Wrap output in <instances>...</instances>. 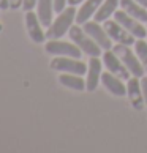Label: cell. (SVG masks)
<instances>
[{
    "label": "cell",
    "mask_w": 147,
    "mask_h": 153,
    "mask_svg": "<svg viewBox=\"0 0 147 153\" xmlns=\"http://www.w3.org/2000/svg\"><path fill=\"white\" fill-rule=\"evenodd\" d=\"M68 35H70L71 41L75 43L76 46H79V49H81L84 54H87L89 57H100L101 52H103V49L100 48V44L84 29H81L79 24L71 25V29L68 30Z\"/></svg>",
    "instance_id": "1"
},
{
    "label": "cell",
    "mask_w": 147,
    "mask_h": 153,
    "mask_svg": "<svg viewBox=\"0 0 147 153\" xmlns=\"http://www.w3.org/2000/svg\"><path fill=\"white\" fill-rule=\"evenodd\" d=\"M76 13H78L76 8L71 7V5H70L66 10L62 11V13H59L57 19H55L52 24L48 27L46 38H48V39H60L66 32L71 29L73 21L76 19Z\"/></svg>",
    "instance_id": "2"
},
{
    "label": "cell",
    "mask_w": 147,
    "mask_h": 153,
    "mask_svg": "<svg viewBox=\"0 0 147 153\" xmlns=\"http://www.w3.org/2000/svg\"><path fill=\"white\" fill-rule=\"evenodd\" d=\"M112 51L119 55V59L123 62V65L128 68L130 73H131L133 76H136V77H143L144 76L146 70H144L143 63H141L139 57L131 52V49H130L127 44H120V43H119L117 46H112Z\"/></svg>",
    "instance_id": "3"
},
{
    "label": "cell",
    "mask_w": 147,
    "mask_h": 153,
    "mask_svg": "<svg viewBox=\"0 0 147 153\" xmlns=\"http://www.w3.org/2000/svg\"><path fill=\"white\" fill-rule=\"evenodd\" d=\"M51 68L55 71H60V73H73V74H86L89 66L84 63V62L78 60V59H65L63 55L60 57H55L52 62H51Z\"/></svg>",
    "instance_id": "4"
},
{
    "label": "cell",
    "mask_w": 147,
    "mask_h": 153,
    "mask_svg": "<svg viewBox=\"0 0 147 153\" xmlns=\"http://www.w3.org/2000/svg\"><path fill=\"white\" fill-rule=\"evenodd\" d=\"M44 49H46L48 54L63 55V57H73V59H79L81 57V52H82L76 44L65 43V41H60V39H49L46 43V46H44Z\"/></svg>",
    "instance_id": "5"
},
{
    "label": "cell",
    "mask_w": 147,
    "mask_h": 153,
    "mask_svg": "<svg viewBox=\"0 0 147 153\" xmlns=\"http://www.w3.org/2000/svg\"><path fill=\"white\" fill-rule=\"evenodd\" d=\"M114 19L119 22L120 25H123L125 29L136 38H146L147 36V29H144V25L141 24V21L134 19L133 16H130L125 10L116 11L114 13Z\"/></svg>",
    "instance_id": "6"
},
{
    "label": "cell",
    "mask_w": 147,
    "mask_h": 153,
    "mask_svg": "<svg viewBox=\"0 0 147 153\" xmlns=\"http://www.w3.org/2000/svg\"><path fill=\"white\" fill-rule=\"evenodd\" d=\"M104 30L108 32V35L111 36L112 41H117L120 44H127V46H131L134 44V38L131 33H130L125 27L120 25L117 21H104Z\"/></svg>",
    "instance_id": "7"
},
{
    "label": "cell",
    "mask_w": 147,
    "mask_h": 153,
    "mask_svg": "<svg viewBox=\"0 0 147 153\" xmlns=\"http://www.w3.org/2000/svg\"><path fill=\"white\" fill-rule=\"evenodd\" d=\"M103 62L104 66L108 68V71H111L112 74H116L117 77H120L122 81H128L130 79V70L123 65V62L119 59V55L114 51H104L103 54Z\"/></svg>",
    "instance_id": "8"
},
{
    "label": "cell",
    "mask_w": 147,
    "mask_h": 153,
    "mask_svg": "<svg viewBox=\"0 0 147 153\" xmlns=\"http://www.w3.org/2000/svg\"><path fill=\"white\" fill-rule=\"evenodd\" d=\"M82 29L86 30L89 35L100 44L101 49H104V51L112 49V46H114V44H112V39H111V36L108 35V32L104 30V27L100 25V22H97V21L89 22V21H87L86 24H82Z\"/></svg>",
    "instance_id": "9"
},
{
    "label": "cell",
    "mask_w": 147,
    "mask_h": 153,
    "mask_svg": "<svg viewBox=\"0 0 147 153\" xmlns=\"http://www.w3.org/2000/svg\"><path fill=\"white\" fill-rule=\"evenodd\" d=\"M127 95L130 98V103L136 111H141L146 104L144 101V95H143V88H141V81L139 77L133 76L128 79V85H127Z\"/></svg>",
    "instance_id": "10"
},
{
    "label": "cell",
    "mask_w": 147,
    "mask_h": 153,
    "mask_svg": "<svg viewBox=\"0 0 147 153\" xmlns=\"http://www.w3.org/2000/svg\"><path fill=\"white\" fill-rule=\"evenodd\" d=\"M25 27H27V32H29V36L32 41L43 43L46 39V33L41 30V22L38 19V14H35L32 10L25 13Z\"/></svg>",
    "instance_id": "11"
},
{
    "label": "cell",
    "mask_w": 147,
    "mask_h": 153,
    "mask_svg": "<svg viewBox=\"0 0 147 153\" xmlns=\"http://www.w3.org/2000/svg\"><path fill=\"white\" fill-rule=\"evenodd\" d=\"M101 79V60L98 57H90L89 60V70H87V81H86V88L89 92L97 90L98 84Z\"/></svg>",
    "instance_id": "12"
},
{
    "label": "cell",
    "mask_w": 147,
    "mask_h": 153,
    "mask_svg": "<svg viewBox=\"0 0 147 153\" xmlns=\"http://www.w3.org/2000/svg\"><path fill=\"white\" fill-rule=\"evenodd\" d=\"M101 82H103V85L108 88L112 95H116V96H125L127 95V85L122 82L120 77L112 74L111 71L101 74Z\"/></svg>",
    "instance_id": "13"
},
{
    "label": "cell",
    "mask_w": 147,
    "mask_h": 153,
    "mask_svg": "<svg viewBox=\"0 0 147 153\" xmlns=\"http://www.w3.org/2000/svg\"><path fill=\"white\" fill-rule=\"evenodd\" d=\"M103 3V0H86L82 3V7L79 8V11L76 13V24L82 25L92 18V14L97 13V10L100 8V5Z\"/></svg>",
    "instance_id": "14"
},
{
    "label": "cell",
    "mask_w": 147,
    "mask_h": 153,
    "mask_svg": "<svg viewBox=\"0 0 147 153\" xmlns=\"http://www.w3.org/2000/svg\"><path fill=\"white\" fill-rule=\"evenodd\" d=\"M54 13V0H38L37 2V14L43 27H49L52 24Z\"/></svg>",
    "instance_id": "15"
},
{
    "label": "cell",
    "mask_w": 147,
    "mask_h": 153,
    "mask_svg": "<svg viewBox=\"0 0 147 153\" xmlns=\"http://www.w3.org/2000/svg\"><path fill=\"white\" fill-rule=\"evenodd\" d=\"M122 10H125L130 16L141 22H147V8L139 5L136 0H120Z\"/></svg>",
    "instance_id": "16"
},
{
    "label": "cell",
    "mask_w": 147,
    "mask_h": 153,
    "mask_svg": "<svg viewBox=\"0 0 147 153\" xmlns=\"http://www.w3.org/2000/svg\"><path fill=\"white\" fill-rule=\"evenodd\" d=\"M59 82L71 90H78V92H82L86 88V81H82L79 74H73V73H62L59 76Z\"/></svg>",
    "instance_id": "17"
},
{
    "label": "cell",
    "mask_w": 147,
    "mask_h": 153,
    "mask_svg": "<svg viewBox=\"0 0 147 153\" xmlns=\"http://www.w3.org/2000/svg\"><path fill=\"white\" fill-rule=\"evenodd\" d=\"M120 3V0H104V3L100 5V8L95 13V21L97 22H104L109 19V16H112L117 11V5Z\"/></svg>",
    "instance_id": "18"
},
{
    "label": "cell",
    "mask_w": 147,
    "mask_h": 153,
    "mask_svg": "<svg viewBox=\"0 0 147 153\" xmlns=\"http://www.w3.org/2000/svg\"><path fill=\"white\" fill-rule=\"evenodd\" d=\"M134 51H136V55L139 57L144 70L147 71V43L144 41V38H138V41L134 43Z\"/></svg>",
    "instance_id": "19"
},
{
    "label": "cell",
    "mask_w": 147,
    "mask_h": 153,
    "mask_svg": "<svg viewBox=\"0 0 147 153\" xmlns=\"http://www.w3.org/2000/svg\"><path fill=\"white\" fill-rule=\"evenodd\" d=\"M68 0H54V11L55 13H62L65 10V5Z\"/></svg>",
    "instance_id": "20"
},
{
    "label": "cell",
    "mask_w": 147,
    "mask_h": 153,
    "mask_svg": "<svg viewBox=\"0 0 147 153\" xmlns=\"http://www.w3.org/2000/svg\"><path fill=\"white\" fill-rule=\"evenodd\" d=\"M38 0H22V8H24L25 11H30L35 8V5H37Z\"/></svg>",
    "instance_id": "21"
},
{
    "label": "cell",
    "mask_w": 147,
    "mask_h": 153,
    "mask_svg": "<svg viewBox=\"0 0 147 153\" xmlns=\"http://www.w3.org/2000/svg\"><path fill=\"white\" fill-rule=\"evenodd\" d=\"M141 88H143L144 101H146V106H147V76H143V79H141Z\"/></svg>",
    "instance_id": "22"
},
{
    "label": "cell",
    "mask_w": 147,
    "mask_h": 153,
    "mask_svg": "<svg viewBox=\"0 0 147 153\" xmlns=\"http://www.w3.org/2000/svg\"><path fill=\"white\" fill-rule=\"evenodd\" d=\"M21 7H22V0H10V8L18 10Z\"/></svg>",
    "instance_id": "23"
},
{
    "label": "cell",
    "mask_w": 147,
    "mask_h": 153,
    "mask_svg": "<svg viewBox=\"0 0 147 153\" xmlns=\"http://www.w3.org/2000/svg\"><path fill=\"white\" fill-rule=\"evenodd\" d=\"M10 8V0H0V10H8Z\"/></svg>",
    "instance_id": "24"
},
{
    "label": "cell",
    "mask_w": 147,
    "mask_h": 153,
    "mask_svg": "<svg viewBox=\"0 0 147 153\" xmlns=\"http://www.w3.org/2000/svg\"><path fill=\"white\" fill-rule=\"evenodd\" d=\"M86 2V0H68V5H71V7H76V5Z\"/></svg>",
    "instance_id": "25"
},
{
    "label": "cell",
    "mask_w": 147,
    "mask_h": 153,
    "mask_svg": "<svg viewBox=\"0 0 147 153\" xmlns=\"http://www.w3.org/2000/svg\"><path fill=\"white\" fill-rule=\"evenodd\" d=\"M136 2H138L139 5H143V7H146V8H147V0H136Z\"/></svg>",
    "instance_id": "26"
},
{
    "label": "cell",
    "mask_w": 147,
    "mask_h": 153,
    "mask_svg": "<svg viewBox=\"0 0 147 153\" xmlns=\"http://www.w3.org/2000/svg\"><path fill=\"white\" fill-rule=\"evenodd\" d=\"M0 30H2V25H0Z\"/></svg>",
    "instance_id": "27"
}]
</instances>
